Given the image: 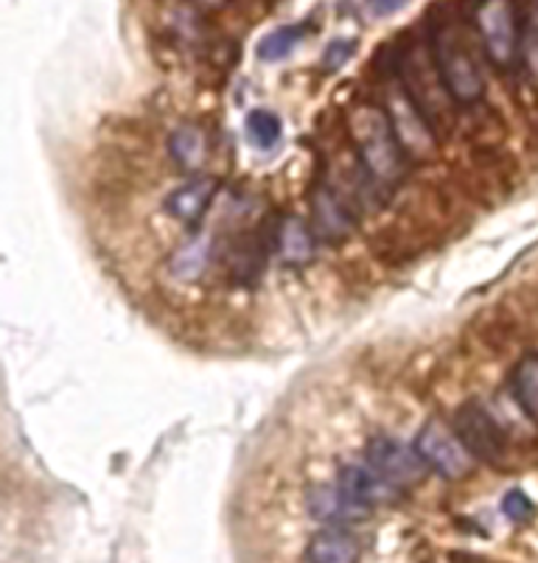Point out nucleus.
Wrapping results in <instances>:
<instances>
[{"mask_svg":"<svg viewBox=\"0 0 538 563\" xmlns=\"http://www.w3.org/2000/svg\"><path fill=\"white\" fill-rule=\"evenodd\" d=\"M415 452L421 454L427 468H432L435 474L446 479H463L471 468V460H474L469 449L460 443L454 429H449L438 418L424 423V429L415 438Z\"/></svg>","mask_w":538,"mask_h":563,"instance_id":"39448f33","label":"nucleus"},{"mask_svg":"<svg viewBox=\"0 0 538 563\" xmlns=\"http://www.w3.org/2000/svg\"><path fill=\"white\" fill-rule=\"evenodd\" d=\"M359 547L345 527H322L306 544V563H356Z\"/></svg>","mask_w":538,"mask_h":563,"instance_id":"f8f14e48","label":"nucleus"},{"mask_svg":"<svg viewBox=\"0 0 538 563\" xmlns=\"http://www.w3.org/2000/svg\"><path fill=\"white\" fill-rule=\"evenodd\" d=\"M304 25H281V29L270 32L266 37H261L255 54H259L261 63H281V59H286L295 51V45L304 40Z\"/></svg>","mask_w":538,"mask_h":563,"instance_id":"dca6fc26","label":"nucleus"},{"mask_svg":"<svg viewBox=\"0 0 538 563\" xmlns=\"http://www.w3.org/2000/svg\"><path fill=\"white\" fill-rule=\"evenodd\" d=\"M244 126H248L250 141L261 146V150L275 146L281 141V132H284V124H281V118L273 110H253L248 121H244Z\"/></svg>","mask_w":538,"mask_h":563,"instance_id":"a211bd4d","label":"nucleus"},{"mask_svg":"<svg viewBox=\"0 0 538 563\" xmlns=\"http://www.w3.org/2000/svg\"><path fill=\"white\" fill-rule=\"evenodd\" d=\"M311 230L322 242H345L353 233V219L345 202L328 186H320L311 197Z\"/></svg>","mask_w":538,"mask_h":563,"instance_id":"1a4fd4ad","label":"nucleus"},{"mask_svg":"<svg viewBox=\"0 0 538 563\" xmlns=\"http://www.w3.org/2000/svg\"><path fill=\"white\" fill-rule=\"evenodd\" d=\"M452 429L474 460H483L488 465H499L505 460V432L491 418L488 409L480 407L476 401L458 407L452 418Z\"/></svg>","mask_w":538,"mask_h":563,"instance_id":"20e7f679","label":"nucleus"},{"mask_svg":"<svg viewBox=\"0 0 538 563\" xmlns=\"http://www.w3.org/2000/svg\"><path fill=\"white\" fill-rule=\"evenodd\" d=\"M432 59L440 74V85L446 87L449 99L463 107L476 104L483 99V70L474 63L469 45H465V40L460 37L454 25L440 23L432 29Z\"/></svg>","mask_w":538,"mask_h":563,"instance_id":"f03ea898","label":"nucleus"},{"mask_svg":"<svg viewBox=\"0 0 538 563\" xmlns=\"http://www.w3.org/2000/svg\"><path fill=\"white\" fill-rule=\"evenodd\" d=\"M278 253L284 264L289 266H304L315 258V230L297 217H286L281 222L278 235H275Z\"/></svg>","mask_w":538,"mask_h":563,"instance_id":"4468645a","label":"nucleus"},{"mask_svg":"<svg viewBox=\"0 0 538 563\" xmlns=\"http://www.w3.org/2000/svg\"><path fill=\"white\" fill-rule=\"evenodd\" d=\"M211 264V239L202 233L191 235L188 242L179 244L168 258V269L177 280H194Z\"/></svg>","mask_w":538,"mask_h":563,"instance_id":"2eb2a0df","label":"nucleus"},{"mask_svg":"<svg viewBox=\"0 0 538 563\" xmlns=\"http://www.w3.org/2000/svg\"><path fill=\"white\" fill-rule=\"evenodd\" d=\"M514 393L521 409L538 423V356H525L514 371Z\"/></svg>","mask_w":538,"mask_h":563,"instance_id":"f3484780","label":"nucleus"},{"mask_svg":"<svg viewBox=\"0 0 538 563\" xmlns=\"http://www.w3.org/2000/svg\"><path fill=\"white\" fill-rule=\"evenodd\" d=\"M404 7H407V0H367V9L376 18H391V14L402 12Z\"/></svg>","mask_w":538,"mask_h":563,"instance_id":"412c9836","label":"nucleus"},{"mask_svg":"<svg viewBox=\"0 0 538 563\" xmlns=\"http://www.w3.org/2000/svg\"><path fill=\"white\" fill-rule=\"evenodd\" d=\"M353 45H356L353 40H337V43L328 45L326 56H322V68L326 70L342 68V65H345L348 59L353 56Z\"/></svg>","mask_w":538,"mask_h":563,"instance_id":"aec40b11","label":"nucleus"},{"mask_svg":"<svg viewBox=\"0 0 538 563\" xmlns=\"http://www.w3.org/2000/svg\"><path fill=\"white\" fill-rule=\"evenodd\" d=\"M219 191V183L211 177H202V180H191L186 186L174 188L166 197L163 208L172 219L183 224H197L205 217V211L211 208L213 197Z\"/></svg>","mask_w":538,"mask_h":563,"instance_id":"9b49d317","label":"nucleus"},{"mask_svg":"<svg viewBox=\"0 0 538 563\" xmlns=\"http://www.w3.org/2000/svg\"><path fill=\"white\" fill-rule=\"evenodd\" d=\"M337 485H340L342 494H345L348 499H353L365 510L378 508V505H393V501H398V496H402V488H398V485H393L391 479L382 477V474L373 471L371 465L359 463L342 465Z\"/></svg>","mask_w":538,"mask_h":563,"instance_id":"6e6552de","label":"nucleus"},{"mask_svg":"<svg viewBox=\"0 0 538 563\" xmlns=\"http://www.w3.org/2000/svg\"><path fill=\"white\" fill-rule=\"evenodd\" d=\"M474 23L491 63L507 70L519 54V23L510 0H480L474 9Z\"/></svg>","mask_w":538,"mask_h":563,"instance_id":"7ed1b4c3","label":"nucleus"},{"mask_svg":"<svg viewBox=\"0 0 538 563\" xmlns=\"http://www.w3.org/2000/svg\"><path fill=\"white\" fill-rule=\"evenodd\" d=\"M348 135L359 152V161L376 183L393 186L404 174V163L409 161L407 152L398 143L393 121L387 110L373 104H359L348 115Z\"/></svg>","mask_w":538,"mask_h":563,"instance_id":"f257e3e1","label":"nucleus"},{"mask_svg":"<svg viewBox=\"0 0 538 563\" xmlns=\"http://www.w3.org/2000/svg\"><path fill=\"white\" fill-rule=\"evenodd\" d=\"M168 155L183 172H199L208 163V135L197 124H179L168 135Z\"/></svg>","mask_w":538,"mask_h":563,"instance_id":"ddd939ff","label":"nucleus"},{"mask_svg":"<svg viewBox=\"0 0 538 563\" xmlns=\"http://www.w3.org/2000/svg\"><path fill=\"white\" fill-rule=\"evenodd\" d=\"M306 508L326 527H345L367 514L362 505H356V501L342 494L340 485H317V488H309V494H306Z\"/></svg>","mask_w":538,"mask_h":563,"instance_id":"9d476101","label":"nucleus"},{"mask_svg":"<svg viewBox=\"0 0 538 563\" xmlns=\"http://www.w3.org/2000/svg\"><path fill=\"white\" fill-rule=\"evenodd\" d=\"M502 510H505L507 519L525 521V519H530V516H532V501H530V496L525 494V490L514 488V490H507L505 499H502Z\"/></svg>","mask_w":538,"mask_h":563,"instance_id":"6ab92c4d","label":"nucleus"},{"mask_svg":"<svg viewBox=\"0 0 538 563\" xmlns=\"http://www.w3.org/2000/svg\"><path fill=\"white\" fill-rule=\"evenodd\" d=\"M387 115L393 121V130H396L398 143L402 150L407 152V157L415 155H427L435 146V132L429 126V121L424 118V112L418 110L413 99H409L407 87H398V90H391V107H387Z\"/></svg>","mask_w":538,"mask_h":563,"instance_id":"0eeeda50","label":"nucleus"},{"mask_svg":"<svg viewBox=\"0 0 538 563\" xmlns=\"http://www.w3.org/2000/svg\"><path fill=\"white\" fill-rule=\"evenodd\" d=\"M365 457L373 471H378L382 477H387L398 488L421 483L424 474H427V463L421 460V454L415 452V446H404L402 440L391 438V434H376L367 443Z\"/></svg>","mask_w":538,"mask_h":563,"instance_id":"423d86ee","label":"nucleus"}]
</instances>
